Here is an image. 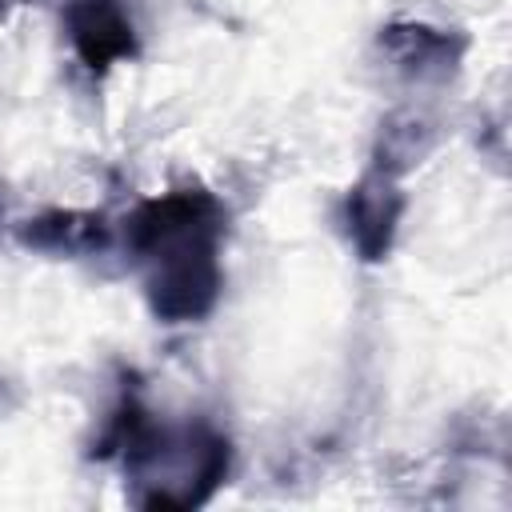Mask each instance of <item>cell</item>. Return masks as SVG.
<instances>
[{
	"mask_svg": "<svg viewBox=\"0 0 512 512\" xmlns=\"http://www.w3.org/2000/svg\"><path fill=\"white\" fill-rule=\"evenodd\" d=\"M4 216H8V200H4V188H0V224H4Z\"/></svg>",
	"mask_w": 512,
	"mask_h": 512,
	"instance_id": "9c48e42d",
	"label": "cell"
},
{
	"mask_svg": "<svg viewBox=\"0 0 512 512\" xmlns=\"http://www.w3.org/2000/svg\"><path fill=\"white\" fill-rule=\"evenodd\" d=\"M404 208H408V200L400 192V176H392L376 164L344 192L340 224H344V236H348V244L356 248L360 260L380 264L392 252Z\"/></svg>",
	"mask_w": 512,
	"mask_h": 512,
	"instance_id": "3957f363",
	"label": "cell"
},
{
	"mask_svg": "<svg viewBox=\"0 0 512 512\" xmlns=\"http://www.w3.org/2000/svg\"><path fill=\"white\" fill-rule=\"evenodd\" d=\"M8 12H12V0H0V24L8 20Z\"/></svg>",
	"mask_w": 512,
	"mask_h": 512,
	"instance_id": "ba28073f",
	"label": "cell"
},
{
	"mask_svg": "<svg viewBox=\"0 0 512 512\" xmlns=\"http://www.w3.org/2000/svg\"><path fill=\"white\" fill-rule=\"evenodd\" d=\"M16 240L32 252L48 256H96L112 244V224L100 212H80V208H48L16 228Z\"/></svg>",
	"mask_w": 512,
	"mask_h": 512,
	"instance_id": "8992f818",
	"label": "cell"
},
{
	"mask_svg": "<svg viewBox=\"0 0 512 512\" xmlns=\"http://www.w3.org/2000/svg\"><path fill=\"white\" fill-rule=\"evenodd\" d=\"M92 456L124 464L132 504L140 508H200L232 472V444L216 424L156 420L136 392L116 400Z\"/></svg>",
	"mask_w": 512,
	"mask_h": 512,
	"instance_id": "7a4b0ae2",
	"label": "cell"
},
{
	"mask_svg": "<svg viewBox=\"0 0 512 512\" xmlns=\"http://www.w3.org/2000/svg\"><path fill=\"white\" fill-rule=\"evenodd\" d=\"M376 48L384 52V60L416 84H444L448 76H456L468 40L452 28H436L424 20H392L380 28Z\"/></svg>",
	"mask_w": 512,
	"mask_h": 512,
	"instance_id": "277c9868",
	"label": "cell"
},
{
	"mask_svg": "<svg viewBox=\"0 0 512 512\" xmlns=\"http://www.w3.org/2000/svg\"><path fill=\"white\" fill-rule=\"evenodd\" d=\"M436 144V128L416 116V112H400V116H388L380 124V140H376V168L400 176L408 172L412 164H420Z\"/></svg>",
	"mask_w": 512,
	"mask_h": 512,
	"instance_id": "52a82bcc",
	"label": "cell"
},
{
	"mask_svg": "<svg viewBox=\"0 0 512 512\" xmlns=\"http://www.w3.org/2000/svg\"><path fill=\"white\" fill-rule=\"evenodd\" d=\"M64 28L80 64L96 76L112 72L124 60H136L140 40L124 0H72L64 8Z\"/></svg>",
	"mask_w": 512,
	"mask_h": 512,
	"instance_id": "5b68a950",
	"label": "cell"
},
{
	"mask_svg": "<svg viewBox=\"0 0 512 512\" xmlns=\"http://www.w3.org/2000/svg\"><path fill=\"white\" fill-rule=\"evenodd\" d=\"M224 232L228 212L208 188H172L128 212L124 248L140 268L144 300L160 324H196L216 308Z\"/></svg>",
	"mask_w": 512,
	"mask_h": 512,
	"instance_id": "6da1fadb",
	"label": "cell"
}]
</instances>
